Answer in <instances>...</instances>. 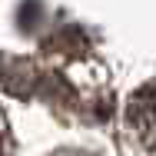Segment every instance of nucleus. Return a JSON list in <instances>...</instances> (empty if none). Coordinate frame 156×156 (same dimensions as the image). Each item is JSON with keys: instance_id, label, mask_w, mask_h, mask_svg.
Returning <instances> with one entry per match:
<instances>
[{"instance_id": "obj_1", "label": "nucleus", "mask_w": 156, "mask_h": 156, "mask_svg": "<svg viewBox=\"0 0 156 156\" xmlns=\"http://www.w3.org/2000/svg\"><path fill=\"white\" fill-rule=\"evenodd\" d=\"M129 126L140 143L156 153V83H146L129 100Z\"/></svg>"}, {"instance_id": "obj_2", "label": "nucleus", "mask_w": 156, "mask_h": 156, "mask_svg": "<svg viewBox=\"0 0 156 156\" xmlns=\"http://www.w3.org/2000/svg\"><path fill=\"white\" fill-rule=\"evenodd\" d=\"M0 87L10 90L13 96H30V90L37 87V73H33L30 63L23 60H13L0 70Z\"/></svg>"}, {"instance_id": "obj_3", "label": "nucleus", "mask_w": 156, "mask_h": 156, "mask_svg": "<svg viewBox=\"0 0 156 156\" xmlns=\"http://www.w3.org/2000/svg\"><path fill=\"white\" fill-rule=\"evenodd\" d=\"M10 153V140H7V120H3V113H0V156Z\"/></svg>"}]
</instances>
